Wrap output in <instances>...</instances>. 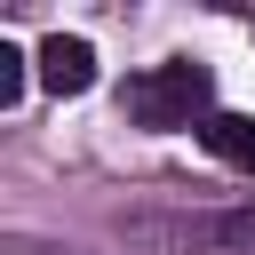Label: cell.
I'll list each match as a JSON object with an SVG mask.
<instances>
[{"label":"cell","instance_id":"6da1fadb","mask_svg":"<svg viewBox=\"0 0 255 255\" xmlns=\"http://www.w3.org/2000/svg\"><path fill=\"white\" fill-rule=\"evenodd\" d=\"M207 104H215V72L191 64V56L151 64V72L128 80V112H135L143 128H207V120H215Z\"/></svg>","mask_w":255,"mask_h":255},{"label":"cell","instance_id":"7a4b0ae2","mask_svg":"<svg viewBox=\"0 0 255 255\" xmlns=\"http://www.w3.org/2000/svg\"><path fill=\"white\" fill-rule=\"evenodd\" d=\"M40 88H48V96H88V88H96V48H88L80 32L40 40Z\"/></svg>","mask_w":255,"mask_h":255},{"label":"cell","instance_id":"3957f363","mask_svg":"<svg viewBox=\"0 0 255 255\" xmlns=\"http://www.w3.org/2000/svg\"><path fill=\"white\" fill-rule=\"evenodd\" d=\"M199 143H207L215 159H231V167L255 175V120H247V112H215V120L199 128Z\"/></svg>","mask_w":255,"mask_h":255},{"label":"cell","instance_id":"277c9868","mask_svg":"<svg viewBox=\"0 0 255 255\" xmlns=\"http://www.w3.org/2000/svg\"><path fill=\"white\" fill-rule=\"evenodd\" d=\"M32 64H40V56H24L16 40H0V112H8V104H24V80H32Z\"/></svg>","mask_w":255,"mask_h":255}]
</instances>
